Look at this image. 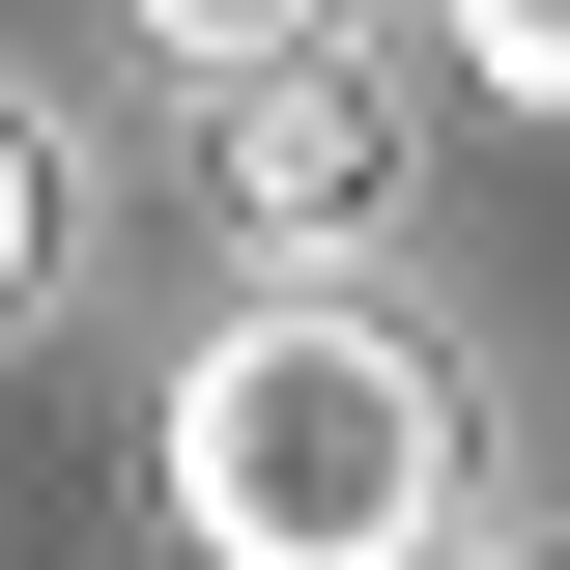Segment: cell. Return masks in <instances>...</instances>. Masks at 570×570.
<instances>
[{"label": "cell", "mask_w": 570, "mask_h": 570, "mask_svg": "<svg viewBox=\"0 0 570 570\" xmlns=\"http://www.w3.org/2000/svg\"><path fill=\"white\" fill-rule=\"evenodd\" d=\"M456 58H485L513 115H570V0H456Z\"/></svg>", "instance_id": "obj_4"}, {"label": "cell", "mask_w": 570, "mask_h": 570, "mask_svg": "<svg viewBox=\"0 0 570 570\" xmlns=\"http://www.w3.org/2000/svg\"><path fill=\"white\" fill-rule=\"evenodd\" d=\"M228 200H257L285 257H343V228L400 200V86H371V29H343V58H257V86H228Z\"/></svg>", "instance_id": "obj_2"}, {"label": "cell", "mask_w": 570, "mask_h": 570, "mask_svg": "<svg viewBox=\"0 0 570 570\" xmlns=\"http://www.w3.org/2000/svg\"><path fill=\"white\" fill-rule=\"evenodd\" d=\"M513 570H570V542H513Z\"/></svg>", "instance_id": "obj_6"}, {"label": "cell", "mask_w": 570, "mask_h": 570, "mask_svg": "<svg viewBox=\"0 0 570 570\" xmlns=\"http://www.w3.org/2000/svg\"><path fill=\"white\" fill-rule=\"evenodd\" d=\"M371 0H142V58H200V86H257V58H343Z\"/></svg>", "instance_id": "obj_3"}, {"label": "cell", "mask_w": 570, "mask_h": 570, "mask_svg": "<svg viewBox=\"0 0 570 570\" xmlns=\"http://www.w3.org/2000/svg\"><path fill=\"white\" fill-rule=\"evenodd\" d=\"M29 285H58V142L0 115V314H29Z\"/></svg>", "instance_id": "obj_5"}, {"label": "cell", "mask_w": 570, "mask_h": 570, "mask_svg": "<svg viewBox=\"0 0 570 570\" xmlns=\"http://www.w3.org/2000/svg\"><path fill=\"white\" fill-rule=\"evenodd\" d=\"M171 542L200 570H428L456 542V371L371 285H257L171 371Z\"/></svg>", "instance_id": "obj_1"}]
</instances>
